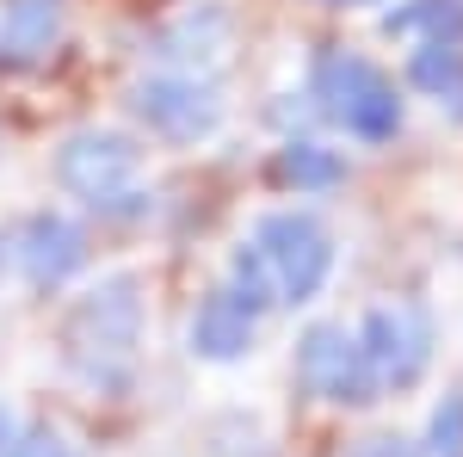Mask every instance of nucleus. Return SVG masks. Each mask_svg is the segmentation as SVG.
<instances>
[{"mask_svg":"<svg viewBox=\"0 0 463 457\" xmlns=\"http://www.w3.org/2000/svg\"><path fill=\"white\" fill-rule=\"evenodd\" d=\"M137 340H143V297H137V279L130 272H118L99 290H87L69 309V328H62L69 365L99 389H118L130 377Z\"/></svg>","mask_w":463,"mask_h":457,"instance_id":"obj_1","label":"nucleus"},{"mask_svg":"<svg viewBox=\"0 0 463 457\" xmlns=\"http://www.w3.org/2000/svg\"><path fill=\"white\" fill-rule=\"evenodd\" d=\"M56 179L62 192H74L87 211L99 216H130L148 205L143 192V148L118 130H74L56 148Z\"/></svg>","mask_w":463,"mask_h":457,"instance_id":"obj_2","label":"nucleus"},{"mask_svg":"<svg viewBox=\"0 0 463 457\" xmlns=\"http://www.w3.org/2000/svg\"><path fill=\"white\" fill-rule=\"evenodd\" d=\"M316 100L353 142H390L402 130L395 81L353 50H321L316 56Z\"/></svg>","mask_w":463,"mask_h":457,"instance_id":"obj_3","label":"nucleus"},{"mask_svg":"<svg viewBox=\"0 0 463 457\" xmlns=\"http://www.w3.org/2000/svg\"><path fill=\"white\" fill-rule=\"evenodd\" d=\"M248 242H253V253L266 260L272 290H279L285 309H303L321 284H327V272H334V235H327L309 211H266L253 223Z\"/></svg>","mask_w":463,"mask_h":457,"instance_id":"obj_4","label":"nucleus"},{"mask_svg":"<svg viewBox=\"0 0 463 457\" xmlns=\"http://www.w3.org/2000/svg\"><path fill=\"white\" fill-rule=\"evenodd\" d=\"M358 347L377 389H414L432 365V321L414 303H377L358 321Z\"/></svg>","mask_w":463,"mask_h":457,"instance_id":"obj_5","label":"nucleus"},{"mask_svg":"<svg viewBox=\"0 0 463 457\" xmlns=\"http://www.w3.org/2000/svg\"><path fill=\"white\" fill-rule=\"evenodd\" d=\"M130 111L148 124V137L198 142L222 124V93H216L211 81H198V74L167 69V74H148V81L130 87Z\"/></svg>","mask_w":463,"mask_h":457,"instance_id":"obj_6","label":"nucleus"},{"mask_svg":"<svg viewBox=\"0 0 463 457\" xmlns=\"http://www.w3.org/2000/svg\"><path fill=\"white\" fill-rule=\"evenodd\" d=\"M297 384L309 389V395H321V402H334V408H364V402L383 395L377 377H371V365H364L358 334L327 328V321L297 340Z\"/></svg>","mask_w":463,"mask_h":457,"instance_id":"obj_7","label":"nucleus"},{"mask_svg":"<svg viewBox=\"0 0 463 457\" xmlns=\"http://www.w3.org/2000/svg\"><path fill=\"white\" fill-rule=\"evenodd\" d=\"M19 266H25V279L32 284H62L74 279L80 266H87V235H80V223L56 211H37L25 216V229H19Z\"/></svg>","mask_w":463,"mask_h":457,"instance_id":"obj_8","label":"nucleus"},{"mask_svg":"<svg viewBox=\"0 0 463 457\" xmlns=\"http://www.w3.org/2000/svg\"><path fill=\"white\" fill-rule=\"evenodd\" d=\"M253 328H260V316H253L229 284H222V290H211V297L192 309L185 340H192L198 358H211V365H235V358H248V352H253Z\"/></svg>","mask_w":463,"mask_h":457,"instance_id":"obj_9","label":"nucleus"},{"mask_svg":"<svg viewBox=\"0 0 463 457\" xmlns=\"http://www.w3.org/2000/svg\"><path fill=\"white\" fill-rule=\"evenodd\" d=\"M56 43H62V0H6V13H0L6 62H43Z\"/></svg>","mask_w":463,"mask_h":457,"instance_id":"obj_10","label":"nucleus"},{"mask_svg":"<svg viewBox=\"0 0 463 457\" xmlns=\"http://www.w3.org/2000/svg\"><path fill=\"white\" fill-rule=\"evenodd\" d=\"M408 81L427 100H439V106H451L463 118V37H427L408 56Z\"/></svg>","mask_w":463,"mask_h":457,"instance_id":"obj_11","label":"nucleus"},{"mask_svg":"<svg viewBox=\"0 0 463 457\" xmlns=\"http://www.w3.org/2000/svg\"><path fill=\"white\" fill-rule=\"evenodd\" d=\"M279 179H285L297 198H316V192H334L346 179V161L321 142H285L279 148Z\"/></svg>","mask_w":463,"mask_h":457,"instance_id":"obj_12","label":"nucleus"},{"mask_svg":"<svg viewBox=\"0 0 463 457\" xmlns=\"http://www.w3.org/2000/svg\"><path fill=\"white\" fill-rule=\"evenodd\" d=\"M383 32L390 37H463V0H408L383 13Z\"/></svg>","mask_w":463,"mask_h":457,"instance_id":"obj_13","label":"nucleus"},{"mask_svg":"<svg viewBox=\"0 0 463 457\" xmlns=\"http://www.w3.org/2000/svg\"><path fill=\"white\" fill-rule=\"evenodd\" d=\"M229 290L248 303L253 316H266V309L279 303V290H272V272H266V260L253 253V242L235 247V260H229Z\"/></svg>","mask_w":463,"mask_h":457,"instance_id":"obj_14","label":"nucleus"},{"mask_svg":"<svg viewBox=\"0 0 463 457\" xmlns=\"http://www.w3.org/2000/svg\"><path fill=\"white\" fill-rule=\"evenodd\" d=\"M432 457H463V395H445L432 414Z\"/></svg>","mask_w":463,"mask_h":457,"instance_id":"obj_15","label":"nucleus"},{"mask_svg":"<svg viewBox=\"0 0 463 457\" xmlns=\"http://www.w3.org/2000/svg\"><path fill=\"white\" fill-rule=\"evenodd\" d=\"M364 457H420V452H414L408 439H371V445H364Z\"/></svg>","mask_w":463,"mask_h":457,"instance_id":"obj_16","label":"nucleus"},{"mask_svg":"<svg viewBox=\"0 0 463 457\" xmlns=\"http://www.w3.org/2000/svg\"><path fill=\"white\" fill-rule=\"evenodd\" d=\"M13 445H19V421H13V414H6V408H0V457L13 452Z\"/></svg>","mask_w":463,"mask_h":457,"instance_id":"obj_17","label":"nucleus"},{"mask_svg":"<svg viewBox=\"0 0 463 457\" xmlns=\"http://www.w3.org/2000/svg\"><path fill=\"white\" fill-rule=\"evenodd\" d=\"M327 6H371V0H327Z\"/></svg>","mask_w":463,"mask_h":457,"instance_id":"obj_18","label":"nucleus"}]
</instances>
